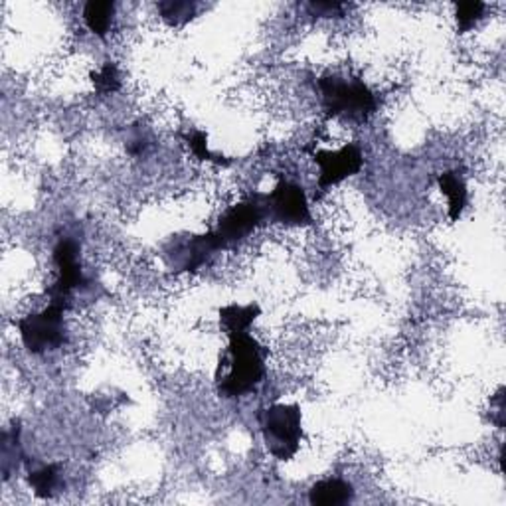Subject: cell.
I'll return each mask as SVG.
<instances>
[{"mask_svg":"<svg viewBox=\"0 0 506 506\" xmlns=\"http://www.w3.org/2000/svg\"><path fill=\"white\" fill-rule=\"evenodd\" d=\"M309 11L313 13V14L330 18L333 14L343 11V4H338V3H310L309 4Z\"/></svg>","mask_w":506,"mask_h":506,"instance_id":"44dd1931","label":"cell"},{"mask_svg":"<svg viewBox=\"0 0 506 506\" xmlns=\"http://www.w3.org/2000/svg\"><path fill=\"white\" fill-rule=\"evenodd\" d=\"M267 222L266 212V194H251V196L243 198L236 206H231L222 214L218 226L212 230L214 238H216L220 249H230L238 246L240 241L251 236L259 226H264Z\"/></svg>","mask_w":506,"mask_h":506,"instance_id":"277c9868","label":"cell"},{"mask_svg":"<svg viewBox=\"0 0 506 506\" xmlns=\"http://www.w3.org/2000/svg\"><path fill=\"white\" fill-rule=\"evenodd\" d=\"M230 343L223 350L216 370V388L222 397H243L253 392L266 376V350L248 330L228 335Z\"/></svg>","mask_w":506,"mask_h":506,"instance_id":"6da1fadb","label":"cell"},{"mask_svg":"<svg viewBox=\"0 0 506 506\" xmlns=\"http://www.w3.org/2000/svg\"><path fill=\"white\" fill-rule=\"evenodd\" d=\"M28 484L40 499H52L62 489V465L60 463H48L40 467H28L26 475Z\"/></svg>","mask_w":506,"mask_h":506,"instance_id":"8fae6325","label":"cell"},{"mask_svg":"<svg viewBox=\"0 0 506 506\" xmlns=\"http://www.w3.org/2000/svg\"><path fill=\"white\" fill-rule=\"evenodd\" d=\"M54 264L57 267V277L48 287V299L52 305L72 307V293L75 289H85L90 285L82 264H80V243L74 238H60L54 246Z\"/></svg>","mask_w":506,"mask_h":506,"instance_id":"52a82bcc","label":"cell"},{"mask_svg":"<svg viewBox=\"0 0 506 506\" xmlns=\"http://www.w3.org/2000/svg\"><path fill=\"white\" fill-rule=\"evenodd\" d=\"M440 188L449 200V220L457 222L467 206V182L463 170H447L440 174Z\"/></svg>","mask_w":506,"mask_h":506,"instance_id":"7c38bea8","label":"cell"},{"mask_svg":"<svg viewBox=\"0 0 506 506\" xmlns=\"http://www.w3.org/2000/svg\"><path fill=\"white\" fill-rule=\"evenodd\" d=\"M187 143H188L190 151L196 154V159L208 161V162H214V164H222V167L230 164V161L226 157H222V154H216V153L210 151L208 137L202 131H192L190 135H187Z\"/></svg>","mask_w":506,"mask_h":506,"instance_id":"d6986e66","label":"cell"},{"mask_svg":"<svg viewBox=\"0 0 506 506\" xmlns=\"http://www.w3.org/2000/svg\"><path fill=\"white\" fill-rule=\"evenodd\" d=\"M491 422L499 427L504 425V388H501L496 396L491 400Z\"/></svg>","mask_w":506,"mask_h":506,"instance_id":"ffe728a7","label":"cell"},{"mask_svg":"<svg viewBox=\"0 0 506 506\" xmlns=\"http://www.w3.org/2000/svg\"><path fill=\"white\" fill-rule=\"evenodd\" d=\"M313 161L318 167V190H328L362 170L364 157L354 143L338 151H315Z\"/></svg>","mask_w":506,"mask_h":506,"instance_id":"9c48e42d","label":"cell"},{"mask_svg":"<svg viewBox=\"0 0 506 506\" xmlns=\"http://www.w3.org/2000/svg\"><path fill=\"white\" fill-rule=\"evenodd\" d=\"M257 423L267 451L279 461H291L303 440V414L297 404H274L257 412Z\"/></svg>","mask_w":506,"mask_h":506,"instance_id":"3957f363","label":"cell"},{"mask_svg":"<svg viewBox=\"0 0 506 506\" xmlns=\"http://www.w3.org/2000/svg\"><path fill=\"white\" fill-rule=\"evenodd\" d=\"M261 313L259 305H228L220 309V325L226 330V335L231 333H246Z\"/></svg>","mask_w":506,"mask_h":506,"instance_id":"5bb4252c","label":"cell"},{"mask_svg":"<svg viewBox=\"0 0 506 506\" xmlns=\"http://www.w3.org/2000/svg\"><path fill=\"white\" fill-rule=\"evenodd\" d=\"M64 307L50 303L44 310H40V313H32L18 320V333H21L22 345L28 353L34 356H42L64 346Z\"/></svg>","mask_w":506,"mask_h":506,"instance_id":"5b68a950","label":"cell"},{"mask_svg":"<svg viewBox=\"0 0 506 506\" xmlns=\"http://www.w3.org/2000/svg\"><path fill=\"white\" fill-rule=\"evenodd\" d=\"M115 16V4L111 0H92L83 8V21L87 28L100 38H105L109 32Z\"/></svg>","mask_w":506,"mask_h":506,"instance_id":"9a60e30c","label":"cell"},{"mask_svg":"<svg viewBox=\"0 0 506 506\" xmlns=\"http://www.w3.org/2000/svg\"><path fill=\"white\" fill-rule=\"evenodd\" d=\"M266 212L267 222L281 223V226H309V223H313L307 192L293 180H281L274 190L266 194Z\"/></svg>","mask_w":506,"mask_h":506,"instance_id":"ba28073f","label":"cell"},{"mask_svg":"<svg viewBox=\"0 0 506 506\" xmlns=\"http://www.w3.org/2000/svg\"><path fill=\"white\" fill-rule=\"evenodd\" d=\"M159 13L167 24L184 26L196 16V4L188 3V0H164V3H159Z\"/></svg>","mask_w":506,"mask_h":506,"instance_id":"2e32d148","label":"cell"},{"mask_svg":"<svg viewBox=\"0 0 506 506\" xmlns=\"http://www.w3.org/2000/svg\"><path fill=\"white\" fill-rule=\"evenodd\" d=\"M320 101L328 117H340L350 123H364L376 111L378 101L372 90L360 80L343 75H325L317 82Z\"/></svg>","mask_w":506,"mask_h":506,"instance_id":"7a4b0ae2","label":"cell"},{"mask_svg":"<svg viewBox=\"0 0 506 506\" xmlns=\"http://www.w3.org/2000/svg\"><path fill=\"white\" fill-rule=\"evenodd\" d=\"M484 3H479V0H469V3H459L455 4V18H457V31L459 34L469 32L471 28L481 21L484 14Z\"/></svg>","mask_w":506,"mask_h":506,"instance_id":"e0dca14e","label":"cell"},{"mask_svg":"<svg viewBox=\"0 0 506 506\" xmlns=\"http://www.w3.org/2000/svg\"><path fill=\"white\" fill-rule=\"evenodd\" d=\"M92 82L95 92L100 95H111L121 87V77H119V70L113 62H107L101 70H97L92 74Z\"/></svg>","mask_w":506,"mask_h":506,"instance_id":"ac0fdd59","label":"cell"},{"mask_svg":"<svg viewBox=\"0 0 506 506\" xmlns=\"http://www.w3.org/2000/svg\"><path fill=\"white\" fill-rule=\"evenodd\" d=\"M220 246L212 230L206 233H180L172 236L162 246L164 264L174 274H194L208 266L212 257L220 253Z\"/></svg>","mask_w":506,"mask_h":506,"instance_id":"8992f818","label":"cell"},{"mask_svg":"<svg viewBox=\"0 0 506 506\" xmlns=\"http://www.w3.org/2000/svg\"><path fill=\"white\" fill-rule=\"evenodd\" d=\"M0 463H3L4 479L13 475V471L21 469V465L26 463V455L22 451L21 443V425L13 423V427L3 432V440H0Z\"/></svg>","mask_w":506,"mask_h":506,"instance_id":"4fadbf2b","label":"cell"},{"mask_svg":"<svg viewBox=\"0 0 506 506\" xmlns=\"http://www.w3.org/2000/svg\"><path fill=\"white\" fill-rule=\"evenodd\" d=\"M354 499L353 484L343 479L318 481L309 491V502L315 506H343Z\"/></svg>","mask_w":506,"mask_h":506,"instance_id":"30bf717a","label":"cell"}]
</instances>
